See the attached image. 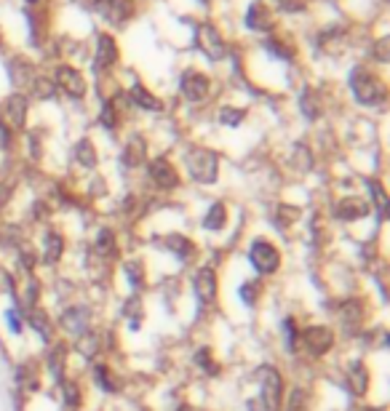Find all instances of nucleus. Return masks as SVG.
<instances>
[{"instance_id": "7", "label": "nucleus", "mask_w": 390, "mask_h": 411, "mask_svg": "<svg viewBox=\"0 0 390 411\" xmlns=\"http://www.w3.org/2000/svg\"><path fill=\"white\" fill-rule=\"evenodd\" d=\"M195 46L201 48V54L209 57L211 61H219L227 54L225 38H222V32L217 30L211 22H201L195 27Z\"/></svg>"}, {"instance_id": "33", "label": "nucleus", "mask_w": 390, "mask_h": 411, "mask_svg": "<svg viewBox=\"0 0 390 411\" xmlns=\"http://www.w3.org/2000/svg\"><path fill=\"white\" fill-rule=\"evenodd\" d=\"M59 393H62V403L67 411H78L83 406V387L78 380H64L59 382Z\"/></svg>"}, {"instance_id": "2", "label": "nucleus", "mask_w": 390, "mask_h": 411, "mask_svg": "<svg viewBox=\"0 0 390 411\" xmlns=\"http://www.w3.org/2000/svg\"><path fill=\"white\" fill-rule=\"evenodd\" d=\"M185 171L195 184H217L219 179V153L209 147H190L185 153Z\"/></svg>"}, {"instance_id": "3", "label": "nucleus", "mask_w": 390, "mask_h": 411, "mask_svg": "<svg viewBox=\"0 0 390 411\" xmlns=\"http://www.w3.org/2000/svg\"><path fill=\"white\" fill-rule=\"evenodd\" d=\"M334 345H337V331L324 323L305 326L297 334V352H305L308 358H324L334 350Z\"/></svg>"}, {"instance_id": "15", "label": "nucleus", "mask_w": 390, "mask_h": 411, "mask_svg": "<svg viewBox=\"0 0 390 411\" xmlns=\"http://www.w3.org/2000/svg\"><path fill=\"white\" fill-rule=\"evenodd\" d=\"M27 112H30V99L24 94L16 91L11 96H6V102H3V123L8 128L22 131L27 126Z\"/></svg>"}, {"instance_id": "8", "label": "nucleus", "mask_w": 390, "mask_h": 411, "mask_svg": "<svg viewBox=\"0 0 390 411\" xmlns=\"http://www.w3.org/2000/svg\"><path fill=\"white\" fill-rule=\"evenodd\" d=\"M193 289H195L198 302L203 307H209L217 302V297H219V273H217L214 264H201V267L195 270Z\"/></svg>"}, {"instance_id": "36", "label": "nucleus", "mask_w": 390, "mask_h": 411, "mask_svg": "<svg viewBox=\"0 0 390 411\" xmlns=\"http://www.w3.org/2000/svg\"><path fill=\"white\" fill-rule=\"evenodd\" d=\"M300 110H302V115H305L308 121H318V118H321L324 107H321V96L315 94V89H310V86H305V89H302Z\"/></svg>"}, {"instance_id": "43", "label": "nucleus", "mask_w": 390, "mask_h": 411, "mask_svg": "<svg viewBox=\"0 0 390 411\" xmlns=\"http://www.w3.org/2000/svg\"><path fill=\"white\" fill-rule=\"evenodd\" d=\"M291 163L297 166L300 174H305V171L313 168V155H310V150H308L305 144H294V158H291Z\"/></svg>"}, {"instance_id": "4", "label": "nucleus", "mask_w": 390, "mask_h": 411, "mask_svg": "<svg viewBox=\"0 0 390 411\" xmlns=\"http://www.w3.org/2000/svg\"><path fill=\"white\" fill-rule=\"evenodd\" d=\"M249 264L254 267V273L259 278H270V275H275L281 270L284 254H281V248L273 244L270 238L257 235V238H252V244H249Z\"/></svg>"}, {"instance_id": "14", "label": "nucleus", "mask_w": 390, "mask_h": 411, "mask_svg": "<svg viewBox=\"0 0 390 411\" xmlns=\"http://www.w3.org/2000/svg\"><path fill=\"white\" fill-rule=\"evenodd\" d=\"M59 329L67 336H73V339H75L78 334H83V331H89L91 329V310L83 305L64 307L62 315H59Z\"/></svg>"}, {"instance_id": "28", "label": "nucleus", "mask_w": 390, "mask_h": 411, "mask_svg": "<svg viewBox=\"0 0 390 411\" xmlns=\"http://www.w3.org/2000/svg\"><path fill=\"white\" fill-rule=\"evenodd\" d=\"M227 219H230L227 203L214 200V203L209 206V211L203 214V219H201V227L206 230V232H222V230L227 227Z\"/></svg>"}, {"instance_id": "26", "label": "nucleus", "mask_w": 390, "mask_h": 411, "mask_svg": "<svg viewBox=\"0 0 390 411\" xmlns=\"http://www.w3.org/2000/svg\"><path fill=\"white\" fill-rule=\"evenodd\" d=\"M70 348L64 345V342H51V348H48V355H45V364H48V371H51V377L57 380L59 384L64 380V374H67V358H70Z\"/></svg>"}, {"instance_id": "11", "label": "nucleus", "mask_w": 390, "mask_h": 411, "mask_svg": "<svg viewBox=\"0 0 390 411\" xmlns=\"http://www.w3.org/2000/svg\"><path fill=\"white\" fill-rule=\"evenodd\" d=\"M372 214V203L366 198H359V195H347V198H340L334 203V209H331V216L337 219V222H361V219H366Z\"/></svg>"}, {"instance_id": "50", "label": "nucleus", "mask_w": 390, "mask_h": 411, "mask_svg": "<svg viewBox=\"0 0 390 411\" xmlns=\"http://www.w3.org/2000/svg\"><path fill=\"white\" fill-rule=\"evenodd\" d=\"M177 411H201V409H195V406H180Z\"/></svg>"}, {"instance_id": "39", "label": "nucleus", "mask_w": 390, "mask_h": 411, "mask_svg": "<svg viewBox=\"0 0 390 411\" xmlns=\"http://www.w3.org/2000/svg\"><path fill=\"white\" fill-rule=\"evenodd\" d=\"M302 216V209H297V206H289V203H278V209H275V225L281 230H286V227H291L297 219Z\"/></svg>"}, {"instance_id": "46", "label": "nucleus", "mask_w": 390, "mask_h": 411, "mask_svg": "<svg viewBox=\"0 0 390 411\" xmlns=\"http://www.w3.org/2000/svg\"><path fill=\"white\" fill-rule=\"evenodd\" d=\"M265 48L270 51L273 57H278V59H294V48L286 46L281 38H268V40H265Z\"/></svg>"}, {"instance_id": "45", "label": "nucleus", "mask_w": 390, "mask_h": 411, "mask_svg": "<svg viewBox=\"0 0 390 411\" xmlns=\"http://www.w3.org/2000/svg\"><path fill=\"white\" fill-rule=\"evenodd\" d=\"M123 315L131 320V329H139V318L136 315H142V299L136 297V294H131L129 299H126V305H123Z\"/></svg>"}, {"instance_id": "1", "label": "nucleus", "mask_w": 390, "mask_h": 411, "mask_svg": "<svg viewBox=\"0 0 390 411\" xmlns=\"http://www.w3.org/2000/svg\"><path fill=\"white\" fill-rule=\"evenodd\" d=\"M347 83H350V91H353V99L363 107H377L385 102V83L363 64H356L347 75Z\"/></svg>"}, {"instance_id": "40", "label": "nucleus", "mask_w": 390, "mask_h": 411, "mask_svg": "<svg viewBox=\"0 0 390 411\" xmlns=\"http://www.w3.org/2000/svg\"><path fill=\"white\" fill-rule=\"evenodd\" d=\"M238 297L246 307H257L259 297H262V283L259 281H243L238 286Z\"/></svg>"}, {"instance_id": "35", "label": "nucleus", "mask_w": 390, "mask_h": 411, "mask_svg": "<svg viewBox=\"0 0 390 411\" xmlns=\"http://www.w3.org/2000/svg\"><path fill=\"white\" fill-rule=\"evenodd\" d=\"M73 155H75L78 166L83 168H96V163H99V153H96V147H94V142L89 137L78 139L75 147H73Z\"/></svg>"}, {"instance_id": "22", "label": "nucleus", "mask_w": 390, "mask_h": 411, "mask_svg": "<svg viewBox=\"0 0 390 411\" xmlns=\"http://www.w3.org/2000/svg\"><path fill=\"white\" fill-rule=\"evenodd\" d=\"M246 27L254 32H270L275 27V19H273V11L262 3V0H254L249 8H246V16H243Z\"/></svg>"}, {"instance_id": "12", "label": "nucleus", "mask_w": 390, "mask_h": 411, "mask_svg": "<svg viewBox=\"0 0 390 411\" xmlns=\"http://www.w3.org/2000/svg\"><path fill=\"white\" fill-rule=\"evenodd\" d=\"M180 91L187 102H203L211 91V77L201 70H185L180 77Z\"/></svg>"}, {"instance_id": "38", "label": "nucleus", "mask_w": 390, "mask_h": 411, "mask_svg": "<svg viewBox=\"0 0 390 411\" xmlns=\"http://www.w3.org/2000/svg\"><path fill=\"white\" fill-rule=\"evenodd\" d=\"M30 91L35 99H54L57 96V83H54V77L48 75H35V80L30 83Z\"/></svg>"}, {"instance_id": "25", "label": "nucleus", "mask_w": 390, "mask_h": 411, "mask_svg": "<svg viewBox=\"0 0 390 411\" xmlns=\"http://www.w3.org/2000/svg\"><path fill=\"white\" fill-rule=\"evenodd\" d=\"M120 246H118V232L113 227H102L96 232V238H94V254L99 259H105V262H113V259L118 257Z\"/></svg>"}, {"instance_id": "6", "label": "nucleus", "mask_w": 390, "mask_h": 411, "mask_svg": "<svg viewBox=\"0 0 390 411\" xmlns=\"http://www.w3.org/2000/svg\"><path fill=\"white\" fill-rule=\"evenodd\" d=\"M147 179H150V184L158 193H174L182 184V177H180V171H177V166H174L168 158H164V155L147 160Z\"/></svg>"}, {"instance_id": "49", "label": "nucleus", "mask_w": 390, "mask_h": 411, "mask_svg": "<svg viewBox=\"0 0 390 411\" xmlns=\"http://www.w3.org/2000/svg\"><path fill=\"white\" fill-rule=\"evenodd\" d=\"M11 144V128L0 121V147H8Z\"/></svg>"}, {"instance_id": "53", "label": "nucleus", "mask_w": 390, "mask_h": 411, "mask_svg": "<svg viewBox=\"0 0 390 411\" xmlns=\"http://www.w3.org/2000/svg\"><path fill=\"white\" fill-rule=\"evenodd\" d=\"M203 3H211V0H203Z\"/></svg>"}, {"instance_id": "44", "label": "nucleus", "mask_w": 390, "mask_h": 411, "mask_svg": "<svg viewBox=\"0 0 390 411\" xmlns=\"http://www.w3.org/2000/svg\"><path fill=\"white\" fill-rule=\"evenodd\" d=\"M369 190H372V195H375V206L377 211H380V222L385 219V214H388V195H385V190H382V184L377 182V179H369Z\"/></svg>"}, {"instance_id": "18", "label": "nucleus", "mask_w": 390, "mask_h": 411, "mask_svg": "<svg viewBox=\"0 0 390 411\" xmlns=\"http://www.w3.org/2000/svg\"><path fill=\"white\" fill-rule=\"evenodd\" d=\"M64 251H67V241L57 227H48L43 232V246H41V262L45 267H57L62 259H64Z\"/></svg>"}, {"instance_id": "5", "label": "nucleus", "mask_w": 390, "mask_h": 411, "mask_svg": "<svg viewBox=\"0 0 390 411\" xmlns=\"http://www.w3.org/2000/svg\"><path fill=\"white\" fill-rule=\"evenodd\" d=\"M257 398L270 411H281L286 398V382H284V374L275 366L265 364L259 368V396Z\"/></svg>"}, {"instance_id": "24", "label": "nucleus", "mask_w": 390, "mask_h": 411, "mask_svg": "<svg viewBox=\"0 0 390 411\" xmlns=\"http://www.w3.org/2000/svg\"><path fill=\"white\" fill-rule=\"evenodd\" d=\"M161 244H164L166 251H171L180 262H190V259L198 257V246H195V241H190V238L182 235V232H168V235H164Z\"/></svg>"}, {"instance_id": "32", "label": "nucleus", "mask_w": 390, "mask_h": 411, "mask_svg": "<svg viewBox=\"0 0 390 411\" xmlns=\"http://www.w3.org/2000/svg\"><path fill=\"white\" fill-rule=\"evenodd\" d=\"M193 364L195 368L201 371V374H206V377H219L222 374V364L217 361V355L211 348H198L193 352Z\"/></svg>"}, {"instance_id": "29", "label": "nucleus", "mask_w": 390, "mask_h": 411, "mask_svg": "<svg viewBox=\"0 0 390 411\" xmlns=\"http://www.w3.org/2000/svg\"><path fill=\"white\" fill-rule=\"evenodd\" d=\"M123 275H126V281H129L134 294L147 289V267H145L142 259H126L123 262Z\"/></svg>"}, {"instance_id": "37", "label": "nucleus", "mask_w": 390, "mask_h": 411, "mask_svg": "<svg viewBox=\"0 0 390 411\" xmlns=\"http://www.w3.org/2000/svg\"><path fill=\"white\" fill-rule=\"evenodd\" d=\"M217 121H219V126H227V128H238L240 123L246 121V110L243 107L222 105L217 110Z\"/></svg>"}, {"instance_id": "21", "label": "nucleus", "mask_w": 390, "mask_h": 411, "mask_svg": "<svg viewBox=\"0 0 390 411\" xmlns=\"http://www.w3.org/2000/svg\"><path fill=\"white\" fill-rule=\"evenodd\" d=\"M120 163L126 168H139L142 163H147V139L142 134H131L123 144L120 153Z\"/></svg>"}, {"instance_id": "47", "label": "nucleus", "mask_w": 390, "mask_h": 411, "mask_svg": "<svg viewBox=\"0 0 390 411\" xmlns=\"http://www.w3.org/2000/svg\"><path fill=\"white\" fill-rule=\"evenodd\" d=\"M388 46H390L388 38H380V40H375V46H372V57H375V61H380V64H388V59H390Z\"/></svg>"}, {"instance_id": "16", "label": "nucleus", "mask_w": 390, "mask_h": 411, "mask_svg": "<svg viewBox=\"0 0 390 411\" xmlns=\"http://www.w3.org/2000/svg\"><path fill=\"white\" fill-rule=\"evenodd\" d=\"M345 384L356 398H366L369 387H372V371H369L366 361L353 358V361L345 366Z\"/></svg>"}, {"instance_id": "10", "label": "nucleus", "mask_w": 390, "mask_h": 411, "mask_svg": "<svg viewBox=\"0 0 390 411\" xmlns=\"http://www.w3.org/2000/svg\"><path fill=\"white\" fill-rule=\"evenodd\" d=\"M22 320L30 326V331H35V336L43 342V345H51L57 342V323L51 318V313L43 310V307H32L27 313H22Z\"/></svg>"}, {"instance_id": "48", "label": "nucleus", "mask_w": 390, "mask_h": 411, "mask_svg": "<svg viewBox=\"0 0 390 411\" xmlns=\"http://www.w3.org/2000/svg\"><path fill=\"white\" fill-rule=\"evenodd\" d=\"M275 6L286 14H297V11L305 8V0H275Z\"/></svg>"}, {"instance_id": "51", "label": "nucleus", "mask_w": 390, "mask_h": 411, "mask_svg": "<svg viewBox=\"0 0 390 411\" xmlns=\"http://www.w3.org/2000/svg\"><path fill=\"white\" fill-rule=\"evenodd\" d=\"M24 3H30V6H38V3H41V0H24Z\"/></svg>"}, {"instance_id": "27", "label": "nucleus", "mask_w": 390, "mask_h": 411, "mask_svg": "<svg viewBox=\"0 0 390 411\" xmlns=\"http://www.w3.org/2000/svg\"><path fill=\"white\" fill-rule=\"evenodd\" d=\"M126 96H129L131 107H139V110H147V112H161L164 110V102L150 89H145L142 83H131V89H129Z\"/></svg>"}, {"instance_id": "52", "label": "nucleus", "mask_w": 390, "mask_h": 411, "mask_svg": "<svg viewBox=\"0 0 390 411\" xmlns=\"http://www.w3.org/2000/svg\"><path fill=\"white\" fill-rule=\"evenodd\" d=\"M0 48H3V40H0Z\"/></svg>"}, {"instance_id": "34", "label": "nucleus", "mask_w": 390, "mask_h": 411, "mask_svg": "<svg viewBox=\"0 0 390 411\" xmlns=\"http://www.w3.org/2000/svg\"><path fill=\"white\" fill-rule=\"evenodd\" d=\"M73 348H75V352H80L83 358H96L99 355V350H102V342H99V334L94 331V329H89V331H83V334H78L75 339H73Z\"/></svg>"}, {"instance_id": "13", "label": "nucleus", "mask_w": 390, "mask_h": 411, "mask_svg": "<svg viewBox=\"0 0 390 411\" xmlns=\"http://www.w3.org/2000/svg\"><path fill=\"white\" fill-rule=\"evenodd\" d=\"M91 8L102 14L110 24H126L134 16V0H91Z\"/></svg>"}, {"instance_id": "41", "label": "nucleus", "mask_w": 390, "mask_h": 411, "mask_svg": "<svg viewBox=\"0 0 390 411\" xmlns=\"http://www.w3.org/2000/svg\"><path fill=\"white\" fill-rule=\"evenodd\" d=\"M99 123L105 126L107 131H115L120 123V115H118V107H115V99H107L105 105H102V115H99Z\"/></svg>"}, {"instance_id": "30", "label": "nucleus", "mask_w": 390, "mask_h": 411, "mask_svg": "<svg viewBox=\"0 0 390 411\" xmlns=\"http://www.w3.org/2000/svg\"><path fill=\"white\" fill-rule=\"evenodd\" d=\"M41 294H43V291H41V281H38L32 273H27V281H24V286H22V294L16 297V299H19V305L16 307H19L22 313H27V310H32V307H38L41 305Z\"/></svg>"}, {"instance_id": "20", "label": "nucleus", "mask_w": 390, "mask_h": 411, "mask_svg": "<svg viewBox=\"0 0 390 411\" xmlns=\"http://www.w3.org/2000/svg\"><path fill=\"white\" fill-rule=\"evenodd\" d=\"M337 318L345 326L347 331H359L366 320V299L361 297H347L340 302V310H337Z\"/></svg>"}, {"instance_id": "9", "label": "nucleus", "mask_w": 390, "mask_h": 411, "mask_svg": "<svg viewBox=\"0 0 390 411\" xmlns=\"http://www.w3.org/2000/svg\"><path fill=\"white\" fill-rule=\"evenodd\" d=\"M54 83H57V89H62L70 99H83L86 91H89V83H86L83 73H80L78 67H73V64H59V67L54 70Z\"/></svg>"}, {"instance_id": "42", "label": "nucleus", "mask_w": 390, "mask_h": 411, "mask_svg": "<svg viewBox=\"0 0 390 411\" xmlns=\"http://www.w3.org/2000/svg\"><path fill=\"white\" fill-rule=\"evenodd\" d=\"M3 320H6V326H8V331L14 336H22L24 331V320H22V310L16 305L6 307V313H3Z\"/></svg>"}, {"instance_id": "31", "label": "nucleus", "mask_w": 390, "mask_h": 411, "mask_svg": "<svg viewBox=\"0 0 390 411\" xmlns=\"http://www.w3.org/2000/svg\"><path fill=\"white\" fill-rule=\"evenodd\" d=\"M8 77L16 86V91L22 94V89H30V83L35 80V73H32V64L24 59H11L8 61Z\"/></svg>"}, {"instance_id": "19", "label": "nucleus", "mask_w": 390, "mask_h": 411, "mask_svg": "<svg viewBox=\"0 0 390 411\" xmlns=\"http://www.w3.org/2000/svg\"><path fill=\"white\" fill-rule=\"evenodd\" d=\"M120 59L118 43L110 32H99L96 35V54H94V70L96 73H105L110 67H115Z\"/></svg>"}, {"instance_id": "17", "label": "nucleus", "mask_w": 390, "mask_h": 411, "mask_svg": "<svg viewBox=\"0 0 390 411\" xmlns=\"http://www.w3.org/2000/svg\"><path fill=\"white\" fill-rule=\"evenodd\" d=\"M41 364L38 361H30V358H24L22 364L16 366L14 371V382H16V390H19V396H32V393H38L41 390Z\"/></svg>"}, {"instance_id": "23", "label": "nucleus", "mask_w": 390, "mask_h": 411, "mask_svg": "<svg viewBox=\"0 0 390 411\" xmlns=\"http://www.w3.org/2000/svg\"><path fill=\"white\" fill-rule=\"evenodd\" d=\"M91 380H94V384H96L102 393H107V396H115V393H120V387H123V380L118 377V371L107 364H94V368H91Z\"/></svg>"}]
</instances>
